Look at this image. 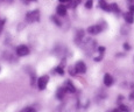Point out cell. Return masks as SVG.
Returning a JSON list of instances; mask_svg holds the SVG:
<instances>
[{"label": "cell", "mask_w": 134, "mask_h": 112, "mask_svg": "<svg viewBox=\"0 0 134 112\" xmlns=\"http://www.w3.org/2000/svg\"><path fill=\"white\" fill-rule=\"evenodd\" d=\"M125 21L127 23H133L134 22V15H133V12H127L125 14Z\"/></svg>", "instance_id": "13"}, {"label": "cell", "mask_w": 134, "mask_h": 112, "mask_svg": "<svg viewBox=\"0 0 134 112\" xmlns=\"http://www.w3.org/2000/svg\"><path fill=\"white\" fill-rule=\"evenodd\" d=\"M124 48H125L126 50H130V49H131V46L128 45V43H125V45H124Z\"/></svg>", "instance_id": "23"}, {"label": "cell", "mask_w": 134, "mask_h": 112, "mask_svg": "<svg viewBox=\"0 0 134 112\" xmlns=\"http://www.w3.org/2000/svg\"><path fill=\"white\" fill-rule=\"evenodd\" d=\"M92 6H93V1H92V0H87V1L85 2V7L87 9L92 8Z\"/></svg>", "instance_id": "19"}, {"label": "cell", "mask_w": 134, "mask_h": 112, "mask_svg": "<svg viewBox=\"0 0 134 112\" xmlns=\"http://www.w3.org/2000/svg\"><path fill=\"white\" fill-rule=\"evenodd\" d=\"M111 12H114V13H120V8L117 4H112L111 5Z\"/></svg>", "instance_id": "15"}, {"label": "cell", "mask_w": 134, "mask_h": 112, "mask_svg": "<svg viewBox=\"0 0 134 112\" xmlns=\"http://www.w3.org/2000/svg\"><path fill=\"white\" fill-rule=\"evenodd\" d=\"M50 19H51V21L55 23L56 26H58V27H61V26H62V20L58 19V17H56V15H51Z\"/></svg>", "instance_id": "14"}, {"label": "cell", "mask_w": 134, "mask_h": 112, "mask_svg": "<svg viewBox=\"0 0 134 112\" xmlns=\"http://www.w3.org/2000/svg\"><path fill=\"white\" fill-rule=\"evenodd\" d=\"M2 1H7V2H12L13 0H2Z\"/></svg>", "instance_id": "29"}, {"label": "cell", "mask_w": 134, "mask_h": 112, "mask_svg": "<svg viewBox=\"0 0 134 112\" xmlns=\"http://www.w3.org/2000/svg\"><path fill=\"white\" fill-rule=\"evenodd\" d=\"M119 110L124 111V112H130V108H127L126 105H122V104H121V105L119 106Z\"/></svg>", "instance_id": "21"}, {"label": "cell", "mask_w": 134, "mask_h": 112, "mask_svg": "<svg viewBox=\"0 0 134 112\" xmlns=\"http://www.w3.org/2000/svg\"><path fill=\"white\" fill-rule=\"evenodd\" d=\"M84 40V30L83 29H79L77 30L76 35H75V42L77 45H81V42Z\"/></svg>", "instance_id": "7"}, {"label": "cell", "mask_w": 134, "mask_h": 112, "mask_svg": "<svg viewBox=\"0 0 134 112\" xmlns=\"http://www.w3.org/2000/svg\"><path fill=\"white\" fill-rule=\"evenodd\" d=\"M5 19H2V20H0V33L2 32V28H4V25H5Z\"/></svg>", "instance_id": "22"}, {"label": "cell", "mask_w": 134, "mask_h": 112, "mask_svg": "<svg viewBox=\"0 0 134 112\" xmlns=\"http://www.w3.org/2000/svg\"><path fill=\"white\" fill-rule=\"evenodd\" d=\"M75 68H76L77 72L78 74H84V72L86 71V66L85 63H84L83 61H78L76 64H75Z\"/></svg>", "instance_id": "6"}, {"label": "cell", "mask_w": 134, "mask_h": 112, "mask_svg": "<svg viewBox=\"0 0 134 112\" xmlns=\"http://www.w3.org/2000/svg\"><path fill=\"white\" fill-rule=\"evenodd\" d=\"M81 48L83 49L84 51H85V54H87V55H92L93 54V51L96 50V47H97V43L96 41L93 40V39L89 38V39H84L83 41L81 42Z\"/></svg>", "instance_id": "1"}, {"label": "cell", "mask_w": 134, "mask_h": 112, "mask_svg": "<svg viewBox=\"0 0 134 112\" xmlns=\"http://www.w3.org/2000/svg\"><path fill=\"white\" fill-rule=\"evenodd\" d=\"M98 6L102 9H104L105 12H111V5L107 4L105 0H99V1H98Z\"/></svg>", "instance_id": "9"}, {"label": "cell", "mask_w": 134, "mask_h": 112, "mask_svg": "<svg viewBox=\"0 0 134 112\" xmlns=\"http://www.w3.org/2000/svg\"><path fill=\"white\" fill-rule=\"evenodd\" d=\"M130 9H131V12L134 13V5H131V6H130Z\"/></svg>", "instance_id": "27"}, {"label": "cell", "mask_w": 134, "mask_h": 112, "mask_svg": "<svg viewBox=\"0 0 134 112\" xmlns=\"http://www.w3.org/2000/svg\"><path fill=\"white\" fill-rule=\"evenodd\" d=\"M61 4H65V2H70V0H60Z\"/></svg>", "instance_id": "26"}, {"label": "cell", "mask_w": 134, "mask_h": 112, "mask_svg": "<svg viewBox=\"0 0 134 112\" xmlns=\"http://www.w3.org/2000/svg\"><path fill=\"white\" fill-rule=\"evenodd\" d=\"M103 29H104V27H102L100 25H93L87 28V32H89V34H91V35H97V34H99Z\"/></svg>", "instance_id": "5"}, {"label": "cell", "mask_w": 134, "mask_h": 112, "mask_svg": "<svg viewBox=\"0 0 134 112\" xmlns=\"http://www.w3.org/2000/svg\"><path fill=\"white\" fill-rule=\"evenodd\" d=\"M104 83H105V85H107V87H111V85L113 84V77L111 76L110 74H105V76H104Z\"/></svg>", "instance_id": "12"}, {"label": "cell", "mask_w": 134, "mask_h": 112, "mask_svg": "<svg viewBox=\"0 0 134 112\" xmlns=\"http://www.w3.org/2000/svg\"><path fill=\"white\" fill-rule=\"evenodd\" d=\"M102 60H103V55H99V57H96V58H94V61L98 62V61H102Z\"/></svg>", "instance_id": "24"}, {"label": "cell", "mask_w": 134, "mask_h": 112, "mask_svg": "<svg viewBox=\"0 0 134 112\" xmlns=\"http://www.w3.org/2000/svg\"><path fill=\"white\" fill-rule=\"evenodd\" d=\"M69 74H70L71 76H76V74H78V72H77V70H76V68H75V66L69 68Z\"/></svg>", "instance_id": "17"}, {"label": "cell", "mask_w": 134, "mask_h": 112, "mask_svg": "<svg viewBox=\"0 0 134 112\" xmlns=\"http://www.w3.org/2000/svg\"><path fill=\"white\" fill-rule=\"evenodd\" d=\"M65 89H66V92H69V93H74V92H76V89H75V87H74V84L70 82V81H66L65 82Z\"/></svg>", "instance_id": "11"}, {"label": "cell", "mask_w": 134, "mask_h": 112, "mask_svg": "<svg viewBox=\"0 0 134 112\" xmlns=\"http://www.w3.org/2000/svg\"><path fill=\"white\" fill-rule=\"evenodd\" d=\"M26 20L28 22H37L40 20V11L38 9H34L32 12H28L26 14Z\"/></svg>", "instance_id": "2"}, {"label": "cell", "mask_w": 134, "mask_h": 112, "mask_svg": "<svg viewBox=\"0 0 134 112\" xmlns=\"http://www.w3.org/2000/svg\"><path fill=\"white\" fill-rule=\"evenodd\" d=\"M15 53H16L18 56H27L28 54H29V48H28L27 46H25V45H21V46H19L16 48Z\"/></svg>", "instance_id": "4"}, {"label": "cell", "mask_w": 134, "mask_h": 112, "mask_svg": "<svg viewBox=\"0 0 134 112\" xmlns=\"http://www.w3.org/2000/svg\"><path fill=\"white\" fill-rule=\"evenodd\" d=\"M130 98H131V99H134V91L130 95Z\"/></svg>", "instance_id": "28"}, {"label": "cell", "mask_w": 134, "mask_h": 112, "mask_svg": "<svg viewBox=\"0 0 134 112\" xmlns=\"http://www.w3.org/2000/svg\"><path fill=\"white\" fill-rule=\"evenodd\" d=\"M20 112H36L35 111L34 108H32V106H27V108H24Z\"/></svg>", "instance_id": "18"}, {"label": "cell", "mask_w": 134, "mask_h": 112, "mask_svg": "<svg viewBox=\"0 0 134 112\" xmlns=\"http://www.w3.org/2000/svg\"><path fill=\"white\" fill-rule=\"evenodd\" d=\"M65 92H66L65 87H60L57 89V91H56V98H57V99H60V100H62L64 98V96H65Z\"/></svg>", "instance_id": "8"}, {"label": "cell", "mask_w": 134, "mask_h": 112, "mask_svg": "<svg viewBox=\"0 0 134 112\" xmlns=\"http://www.w3.org/2000/svg\"><path fill=\"white\" fill-rule=\"evenodd\" d=\"M29 1H35V0H29Z\"/></svg>", "instance_id": "31"}, {"label": "cell", "mask_w": 134, "mask_h": 112, "mask_svg": "<svg viewBox=\"0 0 134 112\" xmlns=\"http://www.w3.org/2000/svg\"><path fill=\"white\" fill-rule=\"evenodd\" d=\"M48 82H49V77L47 76V75H44V76L40 77V78H38V81H37V87H38V89H40V90H44L46 88H47Z\"/></svg>", "instance_id": "3"}, {"label": "cell", "mask_w": 134, "mask_h": 112, "mask_svg": "<svg viewBox=\"0 0 134 112\" xmlns=\"http://www.w3.org/2000/svg\"><path fill=\"white\" fill-rule=\"evenodd\" d=\"M111 112H119V110H113V111H111Z\"/></svg>", "instance_id": "30"}, {"label": "cell", "mask_w": 134, "mask_h": 112, "mask_svg": "<svg viewBox=\"0 0 134 112\" xmlns=\"http://www.w3.org/2000/svg\"><path fill=\"white\" fill-rule=\"evenodd\" d=\"M104 50H105V48L104 47H99V48H98V51H100V53H104Z\"/></svg>", "instance_id": "25"}, {"label": "cell", "mask_w": 134, "mask_h": 112, "mask_svg": "<svg viewBox=\"0 0 134 112\" xmlns=\"http://www.w3.org/2000/svg\"><path fill=\"white\" fill-rule=\"evenodd\" d=\"M56 12H57V14L60 15V17H64V15L66 14V7L64 6L63 4H62V5H58L57 8H56Z\"/></svg>", "instance_id": "10"}, {"label": "cell", "mask_w": 134, "mask_h": 112, "mask_svg": "<svg viewBox=\"0 0 134 112\" xmlns=\"http://www.w3.org/2000/svg\"><path fill=\"white\" fill-rule=\"evenodd\" d=\"M55 72H57L58 75H64V70H63V68H62L61 66L56 68V69H55Z\"/></svg>", "instance_id": "20"}, {"label": "cell", "mask_w": 134, "mask_h": 112, "mask_svg": "<svg viewBox=\"0 0 134 112\" xmlns=\"http://www.w3.org/2000/svg\"><path fill=\"white\" fill-rule=\"evenodd\" d=\"M81 1L82 0H70V6L72 7V8H76V7L81 4Z\"/></svg>", "instance_id": "16"}]
</instances>
